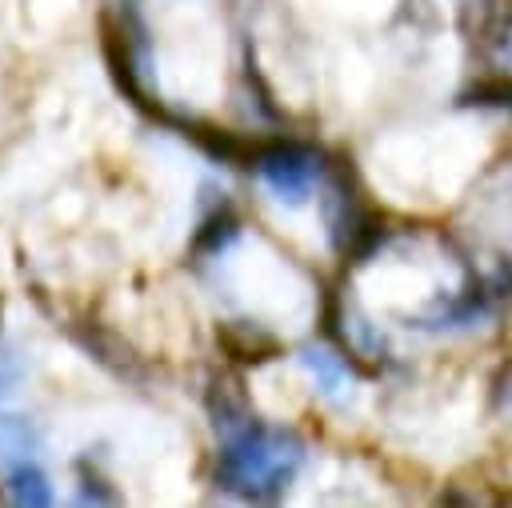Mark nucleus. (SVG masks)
<instances>
[{"mask_svg":"<svg viewBox=\"0 0 512 508\" xmlns=\"http://www.w3.org/2000/svg\"><path fill=\"white\" fill-rule=\"evenodd\" d=\"M304 464V440L292 428H268L264 420H244L224 432L216 452V488L240 500L268 504L284 496Z\"/></svg>","mask_w":512,"mask_h":508,"instance_id":"1","label":"nucleus"},{"mask_svg":"<svg viewBox=\"0 0 512 508\" xmlns=\"http://www.w3.org/2000/svg\"><path fill=\"white\" fill-rule=\"evenodd\" d=\"M100 48L112 72V84L148 116L168 120V112L152 100V56H148V28L136 16V8H116L100 16Z\"/></svg>","mask_w":512,"mask_h":508,"instance_id":"2","label":"nucleus"},{"mask_svg":"<svg viewBox=\"0 0 512 508\" xmlns=\"http://www.w3.org/2000/svg\"><path fill=\"white\" fill-rule=\"evenodd\" d=\"M324 220H328V236H332V248L352 260V264H364L368 256L380 252L384 244V224L376 216V208L360 196L356 184H348V172L340 168L328 184V200H324Z\"/></svg>","mask_w":512,"mask_h":508,"instance_id":"3","label":"nucleus"},{"mask_svg":"<svg viewBox=\"0 0 512 508\" xmlns=\"http://www.w3.org/2000/svg\"><path fill=\"white\" fill-rule=\"evenodd\" d=\"M252 168L276 192V200L304 204L324 176V156L300 140H268V144H260Z\"/></svg>","mask_w":512,"mask_h":508,"instance_id":"4","label":"nucleus"},{"mask_svg":"<svg viewBox=\"0 0 512 508\" xmlns=\"http://www.w3.org/2000/svg\"><path fill=\"white\" fill-rule=\"evenodd\" d=\"M216 344L236 364H268V360L280 356V340L268 328L252 324V320H224V324H216Z\"/></svg>","mask_w":512,"mask_h":508,"instance_id":"5","label":"nucleus"},{"mask_svg":"<svg viewBox=\"0 0 512 508\" xmlns=\"http://www.w3.org/2000/svg\"><path fill=\"white\" fill-rule=\"evenodd\" d=\"M180 136L196 140L220 164H252L256 152H260V144H252V140H244V136H236L228 128H216L208 120H180Z\"/></svg>","mask_w":512,"mask_h":508,"instance_id":"6","label":"nucleus"},{"mask_svg":"<svg viewBox=\"0 0 512 508\" xmlns=\"http://www.w3.org/2000/svg\"><path fill=\"white\" fill-rule=\"evenodd\" d=\"M76 340H80V348H84L92 360H100V364L112 368L116 376L140 380V360H136V352H132L120 336H112V332H104V328H96V324H84V328L76 332Z\"/></svg>","mask_w":512,"mask_h":508,"instance_id":"7","label":"nucleus"},{"mask_svg":"<svg viewBox=\"0 0 512 508\" xmlns=\"http://www.w3.org/2000/svg\"><path fill=\"white\" fill-rule=\"evenodd\" d=\"M236 236H240V220H236V212H232L228 196L220 192V196H216V204H212V208L200 216V224H196L192 252H196V256H220Z\"/></svg>","mask_w":512,"mask_h":508,"instance_id":"8","label":"nucleus"},{"mask_svg":"<svg viewBox=\"0 0 512 508\" xmlns=\"http://www.w3.org/2000/svg\"><path fill=\"white\" fill-rule=\"evenodd\" d=\"M300 364L312 372L316 388L328 396V400H344L352 388V372H348V356H336L332 348H320V344H304L300 348Z\"/></svg>","mask_w":512,"mask_h":508,"instance_id":"9","label":"nucleus"},{"mask_svg":"<svg viewBox=\"0 0 512 508\" xmlns=\"http://www.w3.org/2000/svg\"><path fill=\"white\" fill-rule=\"evenodd\" d=\"M4 488H8V500L20 508H48L52 504V484H48L44 468L32 460H16L4 476Z\"/></svg>","mask_w":512,"mask_h":508,"instance_id":"10","label":"nucleus"},{"mask_svg":"<svg viewBox=\"0 0 512 508\" xmlns=\"http://www.w3.org/2000/svg\"><path fill=\"white\" fill-rule=\"evenodd\" d=\"M36 448H40V428L28 416L0 412V464L28 460Z\"/></svg>","mask_w":512,"mask_h":508,"instance_id":"11","label":"nucleus"},{"mask_svg":"<svg viewBox=\"0 0 512 508\" xmlns=\"http://www.w3.org/2000/svg\"><path fill=\"white\" fill-rule=\"evenodd\" d=\"M16 380H20V364H16L8 352H0V396H4V392H12V388H16Z\"/></svg>","mask_w":512,"mask_h":508,"instance_id":"12","label":"nucleus"},{"mask_svg":"<svg viewBox=\"0 0 512 508\" xmlns=\"http://www.w3.org/2000/svg\"><path fill=\"white\" fill-rule=\"evenodd\" d=\"M496 292H500V296H512V260H508V272L500 276V284H496Z\"/></svg>","mask_w":512,"mask_h":508,"instance_id":"13","label":"nucleus"}]
</instances>
